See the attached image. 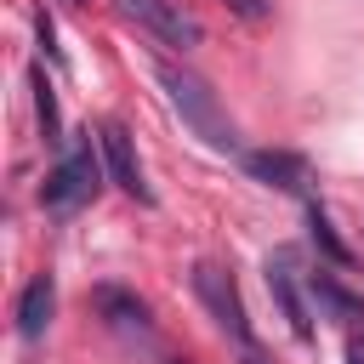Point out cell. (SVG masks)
Listing matches in <instances>:
<instances>
[{
    "mask_svg": "<svg viewBox=\"0 0 364 364\" xmlns=\"http://www.w3.org/2000/svg\"><path fill=\"white\" fill-rule=\"evenodd\" d=\"M51 307H57V284H51V273H34L23 284V301H17V336L23 341H46Z\"/></svg>",
    "mask_w": 364,
    "mask_h": 364,
    "instance_id": "cell-8",
    "label": "cell"
},
{
    "mask_svg": "<svg viewBox=\"0 0 364 364\" xmlns=\"http://www.w3.org/2000/svg\"><path fill=\"white\" fill-rule=\"evenodd\" d=\"M307 290L318 296V307H324L336 324H347V336H364V301H358L347 284H336L330 273H307Z\"/></svg>",
    "mask_w": 364,
    "mask_h": 364,
    "instance_id": "cell-9",
    "label": "cell"
},
{
    "mask_svg": "<svg viewBox=\"0 0 364 364\" xmlns=\"http://www.w3.org/2000/svg\"><path fill=\"white\" fill-rule=\"evenodd\" d=\"M307 233H313V245H318V250H324L336 267H353V250H347V239L336 233V222H330L318 205H307Z\"/></svg>",
    "mask_w": 364,
    "mask_h": 364,
    "instance_id": "cell-10",
    "label": "cell"
},
{
    "mask_svg": "<svg viewBox=\"0 0 364 364\" xmlns=\"http://www.w3.org/2000/svg\"><path fill=\"white\" fill-rule=\"evenodd\" d=\"M228 6H233V11H239V17H250V23H262V17H267V11H273V6H267V0H228Z\"/></svg>",
    "mask_w": 364,
    "mask_h": 364,
    "instance_id": "cell-13",
    "label": "cell"
},
{
    "mask_svg": "<svg viewBox=\"0 0 364 364\" xmlns=\"http://www.w3.org/2000/svg\"><path fill=\"white\" fill-rule=\"evenodd\" d=\"M102 176H108V165H102V142H91V131H85L74 148H63V159L51 165L40 199H46L51 216H74V210H85V205L97 199Z\"/></svg>",
    "mask_w": 364,
    "mask_h": 364,
    "instance_id": "cell-2",
    "label": "cell"
},
{
    "mask_svg": "<svg viewBox=\"0 0 364 364\" xmlns=\"http://www.w3.org/2000/svg\"><path fill=\"white\" fill-rule=\"evenodd\" d=\"M97 307H102L108 324H119V330H148V307H142L136 296H125V290H97Z\"/></svg>",
    "mask_w": 364,
    "mask_h": 364,
    "instance_id": "cell-11",
    "label": "cell"
},
{
    "mask_svg": "<svg viewBox=\"0 0 364 364\" xmlns=\"http://www.w3.org/2000/svg\"><path fill=\"white\" fill-rule=\"evenodd\" d=\"M159 85H165L171 108L182 114V125H188V131H193L205 148H216V154H233V148H239L228 108L216 102V91H210V85H205L193 68H182V63H159Z\"/></svg>",
    "mask_w": 364,
    "mask_h": 364,
    "instance_id": "cell-1",
    "label": "cell"
},
{
    "mask_svg": "<svg viewBox=\"0 0 364 364\" xmlns=\"http://www.w3.org/2000/svg\"><path fill=\"white\" fill-rule=\"evenodd\" d=\"M34 114H40V131L51 148H63V114H57V91L46 80V68H34Z\"/></svg>",
    "mask_w": 364,
    "mask_h": 364,
    "instance_id": "cell-12",
    "label": "cell"
},
{
    "mask_svg": "<svg viewBox=\"0 0 364 364\" xmlns=\"http://www.w3.org/2000/svg\"><path fill=\"white\" fill-rule=\"evenodd\" d=\"M267 290H273L279 313L290 318V330L301 341H313V307H307V290H301V273H296V250H273L267 256Z\"/></svg>",
    "mask_w": 364,
    "mask_h": 364,
    "instance_id": "cell-6",
    "label": "cell"
},
{
    "mask_svg": "<svg viewBox=\"0 0 364 364\" xmlns=\"http://www.w3.org/2000/svg\"><path fill=\"white\" fill-rule=\"evenodd\" d=\"M239 364H267V353H262V347L250 341V347H239Z\"/></svg>",
    "mask_w": 364,
    "mask_h": 364,
    "instance_id": "cell-14",
    "label": "cell"
},
{
    "mask_svg": "<svg viewBox=\"0 0 364 364\" xmlns=\"http://www.w3.org/2000/svg\"><path fill=\"white\" fill-rule=\"evenodd\" d=\"M347 364H364V336H347Z\"/></svg>",
    "mask_w": 364,
    "mask_h": 364,
    "instance_id": "cell-15",
    "label": "cell"
},
{
    "mask_svg": "<svg viewBox=\"0 0 364 364\" xmlns=\"http://www.w3.org/2000/svg\"><path fill=\"white\" fill-rule=\"evenodd\" d=\"M114 6H119L125 23H136L142 34H154V40L171 46V51H193V46L205 40L199 17L182 11V0H114Z\"/></svg>",
    "mask_w": 364,
    "mask_h": 364,
    "instance_id": "cell-3",
    "label": "cell"
},
{
    "mask_svg": "<svg viewBox=\"0 0 364 364\" xmlns=\"http://www.w3.org/2000/svg\"><path fill=\"white\" fill-rule=\"evenodd\" d=\"M245 171L256 176V182H267V188H279V193H307V159L301 154H284V148H256V154H245Z\"/></svg>",
    "mask_w": 364,
    "mask_h": 364,
    "instance_id": "cell-7",
    "label": "cell"
},
{
    "mask_svg": "<svg viewBox=\"0 0 364 364\" xmlns=\"http://www.w3.org/2000/svg\"><path fill=\"white\" fill-rule=\"evenodd\" d=\"M74 6H80V0H74Z\"/></svg>",
    "mask_w": 364,
    "mask_h": 364,
    "instance_id": "cell-16",
    "label": "cell"
},
{
    "mask_svg": "<svg viewBox=\"0 0 364 364\" xmlns=\"http://www.w3.org/2000/svg\"><path fill=\"white\" fill-rule=\"evenodd\" d=\"M193 296H199L205 313L228 330L233 347H250V341H256V336H250V318H245V301H239V290H233V279H228L222 262H199V267H193Z\"/></svg>",
    "mask_w": 364,
    "mask_h": 364,
    "instance_id": "cell-4",
    "label": "cell"
},
{
    "mask_svg": "<svg viewBox=\"0 0 364 364\" xmlns=\"http://www.w3.org/2000/svg\"><path fill=\"white\" fill-rule=\"evenodd\" d=\"M97 142H102L108 182H114L119 193H131L136 205H154V188H148V176H142V159H136L131 131H125V125H114V119H102V125H97Z\"/></svg>",
    "mask_w": 364,
    "mask_h": 364,
    "instance_id": "cell-5",
    "label": "cell"
}]
</instances>
